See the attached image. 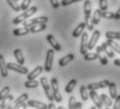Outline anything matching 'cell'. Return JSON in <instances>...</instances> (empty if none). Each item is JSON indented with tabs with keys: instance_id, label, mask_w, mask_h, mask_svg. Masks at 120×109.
<instances>
[{
	"instance_id": "6da1fadb",
	"label": "cell",
	"mask_w": 120,
	"mask_h": 109,
	"mask_svg": "<svg viewBox=\"0 0 120 109\" xmlns=\"http://www.w3.org/2000/svg\"><path fill=\"white\" fill-rule=\"evenodd\" d=\"M37 11H38V8H37V6H30V8H29L27 11H25L24 13L21 14V15H19L18 17H16L15 19H14L13 23L15 25H17V24H19V23L24 22L27 18H29L30 16H33L34 14H36Z\"/></svg>"
},
{
	"instance_id": "7a4b0ae2",
	"label": "cell",
	"mask_w": 120,
	"mask_h": 109,
	"mask_svg": "<svg viewBox=\"0 0 120 109\" xmlns=\"http://www.w3.org/2000/svg\"><path fill=\"white\" fill-rule=\"evenodd\" d=\"M50 87H51V90H52V94H53V98H54V101L56 103H61L63 98H62V94L60 92V88H59V82H57V79L53 77L51 78L50 80Z\"/></svg>"
},
{
	"instance_id": "3957f363",
	"label": "cell",
	"mask_w": 120,
	"mask_h": 109,
	"mask_svg": "<svg viewBox=\"0 0 120 109\" xmlns=\"http://www.w3.org/2000/svg\"><path fill=\"white\" fill-rule=\"evenodd\" d=\"M40 84L42 85L43 89H44V92L46 94V98L49 100L50 102H53L54 101V98H53V94H52V90H51V87H50L49 83H48L47 79L45 77H42L40 79Z\"/></svg>"
},
{
	"instance_id": "277c9868",
	"label": "cell",
	"mask_w": 120,
	"mask_h": 109,
	"mask_svg": "<svg viewBox=\"0 0 120 109\" xmlns=\"http://www.w3.org/2000/svg\"><path fill=\"white\" fill-rule=\"evenodd\" d=\"M54 59V50L52 48L47 50L46 52V58H45V65H44V70L46 73H50L52 69V63H53Z\"/></svg>"
},
{
	"instance_id": "5b68a950",
	"label": "cell",
	"mask_w": 120,
	"mask_h": 109,
	"mask_svg": "<svg viewBox=\"0 0 120 109\" xmlns=\"http://www.w3.org/2000/svg\"><path fill=\"white\" fill-rule=\"evenodd\" d=\"M47 22H48V17H46V16H40V17L34 18V19L28 20V21H24L23 22V26L29 28V27L37 25V24H47Z\"/></svg>"
},
{
	"instance_id": "8992f818",
	"label": "cell",
	"mask_w": 120,
	"mask_h": 109,
	"mask_svg": "<svg viewBox=\"0 0 120 109\" xmlns=\"http://www.w3.org/2000/svg\"><path fill=\"white\" fill-rule=\"evenodd\" d=\"M89 97L91 98V100L93 101V103L95 104V107L98 109H110V107L105 106V104L102 103V101L100 100V97L95 90H91L89 91Z\"/></svg>"
},
{
	"instance_id": "52a82bcc",
	"label": "cell",
	"mask_w": 120,
	"mask_h": 109,
	"mask_svg": "<svg viewBox=\"0 0 120 109\" xmlns=\"http://www.w3.org/2000/svg\"><path fill=\"white\" fill-rule=\"evenodd\" d=\"M6 66H8V69H11V70H14L16 73H22V75H27L28 73V69L25 66L20 65L18 63H13V62H8L6 63Z\"/></svg>"
},
{
	"instance_id": "ba28073f",
	"label": "cell",
	"mask_w": 120,
	"mask_h": 109,
	"mask_svg": "<svg viewBox=\"0 0 120 109\" xmlns=\"http://www.w3.org/2000/svg\"><path fill=\"white\" fill-rule=\"evenodd\" d=\"M110 81L109 80H102L100 81V82H96V83H90V84H88L87 89H89V91H91V90H97V89H102V88H105V87H109L110 85Z\"/></svg>"
},
{
	"instance_id": "9c48e42d",
	"label": "cell",
	"mask_w": 120,
	"mask_h": 109,
	"mask_svg": "<svg viewBox=\"0 0 120 109\" xmlns=\"http://www.w3.org/2000/svg\"><path fill=\"white\" fill-rule=\"evenodd\" d=\"M99 38H100V32L97 31V29H96V31H93L91 38L88 40V50H92L94 47H95Z\"/></svg>"
},
{
	"instance_id": "30bf717a",
	"label": "cell",
	"mask_w": 120,
	"mask_h": 109,
	"mask_svg": "<svg viewBox=\"0 0 120 109\" xmlns=\"http://www.w3.org/2000/svg\"><path fill=\"white\" fill-rule=\"evenodd\" d=\"M26 101H28V94L27 93H22L20 97H18L16 100H14L10 105H8V107L6 109H15L18 105H20V104L26 103Z\"/></svg>"
},
{
	"instance_id": "8fae6325",
	"label": "cell",
	"mask_w": 120,
	"mask_h": 109,
	"mask_svg": "<svg viewBox=\"0 0 120 109\" xmlns=\"http://www.w3.org/2000/svg\"><path fill=\"white\" fill-rule=\"evenodd\" d=\"M80 47H79V52L80 55L85 56L88 52V33L84 32L80 37Z\"/></svg>"
},
{
	"instance_id": "7c38bea8",
	"label": "cell",
	"mask_w": 120,
	"mask_h": 109,
	"mask_svg": "<svg viewBox=\"0 0 120 109\" xmlns=\"http://www.w3.org/2000/svg\"><path fill=\"white\" fill-rule=\"evenodd\" d=\"M46 40L50 44V46L52 47L53 50H56V52H61L62 50V46L60 45L57 40L53 37V35H47V36H46Z\"/></svg>"
},
{
	"instance_id": "4fadbf2b",
	"label": "cell",
	"mask_w": 120,
	"mask_h": 109,
	"mask_svg": "<svg viewBox=\"0 0 120 109\" xmlns=\"http://www.w3.org/2000/svg\"><path fill=\"white\" fill-rule=\"evenodd\" d=\"M96 54H97V59L101 63V65H107L108 64V58H107V56H105V52H103L101 45H99V46L96 47Z\"/></svg>"
},
{
	"instance_id": "5bb4252c",
	"label": "cell",
	"mask_w": 120,
	"mask_h": 109,
	"mask_svg": "<svg viewBox=\"0 0 120 109\" xmlns=\"http://www.w3.org/2000/svg\"><path fill=\"white\" fill-rule=\"evenodd\" d=\"M0 73H1L2 78H6L8 75V69L5 63V59H4L3 55L0 54Z\"/></svg>"
},
{
	"instance_id": "9a60e30c",
	"label": "cell",
	"mask_w": 120,
	"mask_h": 109,
	"mask_svg": "<svg viewBox=\"0 0 120 109\" xmlns=\"http://www.w3.org/2000/svg\"><path fill=\"white\" fill-rule=\"evenodd\" d=\"M27 106L37 109H47V105L43 102H39V101H34V100H28L27 101Z\"/></svg>"
},
{
	"instance_id": "2e32d148",
	"label": "cell",
	"mask_w": 120,
	"mask_h": 109,
	"mask_svg": "<svg viewBox=\"0 0 120 109\" xmlns=\"http://www.w3.org/2000/svg\"><path fill=\"white\" fill-rule=\"evenodd\" d=\"M43 70H44V67H42V66L36 67L33 71H30L29 73H27V80H34L37 77H39L41 73H42Z\"/></svg>"
},
{
	"instance_id": "e0dca14e",
	"label": "cell",
	"mask_w": 120,
	"mask_h": 109,
	"mask_svg": "<svg viewBox=\"0 0 120 109\" xmlns=\"http://www.w3.org/2000/svg\"><path fill=\"white\" fill-rule=\"evenodd\" d=\"M85 28H86V24H85V22L79 23V24L75 27L74 31H73L72 37H73V38H78V37H80V35H82V33H84V29Z\"/></svg>"
},
{
	"instance_id": "ac0fdd59",
	"label": "cell",
	"mask_w": 120,
	"mask_h": 109,
	"mask_svg": "<svg viewBox=\"0 0 120 109\" xmlns=\"http://www.w3.org/2000/svg\"><path fill=\"white\" fill-rule=\"evenodd\" d=\"M14 56H15L18 64H20V65H23V64H24V61H25L24 56H23V52L20 48H16V49L14 50Z\"/></svg>"
},
{
	"instance_id": "d6986e66",
	"label": "cell",
	"mask_w": 120,
	"mask_h": 109,
	"mask_svg": "<svg viewBox=\"0 0 120 109\" xmlns=\"http://www.w3.org/2000/svg\"><path fill=\"white\" fill-rule=\"evenodd\" d=\"M101 47H102V49H103V52H105V56H108L109 58H114L115 52L110 47L109 45H108L107 42H103L102 44H101Z\"/></svg>"
},
{
	"instance_id": "ffe728a7",
	"label": "cell",
	"mask_w": 120,
	"mask_h": 109,
	"mask_svg": "<svg viewBox=\"0 0 120 109\" xmlns=\"http://www.w3.org/2000/svg\"><path fill=\"white\" fill-rule=\"evenodd\" d=\"M73 59H74V55L73 54H68V55H66L65 57H63L61 60H60L59 64H60V66H65L68 63H70Z\"/></svg>"
},
{
	"instance_id": "44dd1931",
	"label": "cell",
	"mask_w": 120,
	"mask_h": 109,
	"mask_svg": "<svg viewBox=\"0 0 120 109\" xmlns=\"http://www.w3.org/2000/svg\"><path fill=\"white\" fill-rule=\"evenodd\" d=\"M105 38L109 40H120V32H105Z\"/></svg>"
},
{
	"instance_id": "7402d4cb",
	"label": "cell",
	"mask_w": 120,
	"mask_h": 109,
	"mask_svg": "<svg viewBox=\"0 0 120 109\" xmlns=\"http://www.w3.org/2000/svg\"><path fill=\"white\" fill-rule=\"evenodd\" d=\"M100 19H101V11L99 8H96L93 13V16H92V24L93 25L98 24Z\"/></svg>"
},
{
	"instance_id": "603a6c76",
	"label": "cell",
	"mask_w": 120,
	"mask_h": 109,
	"mask_svg": "<svg viewBox=\"0 0 120 109\" xmlns=\"http://www.w3.org/2000/svg\"><path fill=\"white\" fill-rule=\"evenodd\" d=\"M29 33H30V31H29L28 27L16 28V29H14V32H13L14 36H17V37H19V36H25V35H28Z\"/></svg>"
},
{
	"instance_id": "cb8c5ba5",
	"label": "cell",
	"mask_w": 120,
	"mask_h": 109,
	"mask_svg": "<svg viewBox=\"0 0 120 109\" xmlns=\"http://www.w3.org/2000/svg\"><path fill=\"white\" fill-rule=\"evenodd\" d=\"M46 28H47V24H37V25L29 27V31H30V33L36 34V33H39V32L45 31Z\"/></svg>"
},
{
	"instance_id": "d4e9b609",
	"label": "cell",
	"mask_w": 120,
	"mask_h": 109,
	"mask_svg": "<svg viewBox=\"0 0 120 109\" xmlns=\"http://www.w3.org/2000/svg\"><path fill=\"white\" fill-rule=\"evenodd\" d=\"M14 101V96L10 94L8 97H6L4 100L1 101V104H0V109H6L8 107V105Z\"/></svg>"
},
{
	"instance_id": "484cf974",
	"label": "cell",
	"mask_w": 120,
	"mask_h": 109,
	"mask_svg": "<svg viewBox=\"0 0 120 109\" xmlns=\"http://www.w3.org/2000/svg\"><path fill=\"white\" fill-rule=\"evenodd\" d=\"M109 91H110V97L111 99H116L117 98V86L114 82H111L110 85H109Z\"/></svg>"
},
{
	"instance_id": "4316f807",
	"label": "cell",
	"mask_w": 120,
	"mask_h": 109,
	"mask_svg": "<svg viewBox=\"0 0 120 109\" xmlns=\"http://www.w3.org/2000/svg\"><path fill=\"white\" fill-rule=\"evenodd\" d=\"M76 84H77L76 79H72V80L69 81V83L66 85V87H65V91L67 92V93H71V92L73 91V89H74V87L76 86Z\"/></svg>"
},
{
	"instance_id": "83f0119b",
	"label": "cell",
	"mask_w": 120,
	"mask_h": 109,
	"mask_svg": "<svg viewBox=\"0 0 120 109\" xmlns=\"http://www.w3.org/2000/svg\"><path fill=\"white\" fill-rule=\"evenodd\" d=\"M105 42L108 43V45L110 46L111 48H112L113 50H114L115 52H118V54L120 55V45L117 42H115L114 40H109V39H108L107 41H105Z\"/></svg>"
},
{
	"instance_id": "f1b7e54d",
	"label": "cell",
	"mask_w": 120,
	"mask_h": 109,
	"mask_svg": "<svg viewBox=\"0 0 120 109\" xmlns=\"http://www.w3.org/2000/svg\"><path fill=\"white\" fill-rule=\"evenodd\" d=\"M84 13H85V17L86 16H91L92 13V4L90 0H86L84 3Z\"/></svg>"
},
{
	"instance_id": "f546056e",
	"label": "cell",
	"mask_w": 120,
	"mask_h": 109,
	"mask_svg": "<svg viewBox=\"0 0 120 109\" xmlns=\"http://www.w3.org/2000/svg\"><path fill=\"white\" fill-rule=\"evenodd\" d=\"M79 94L82 101H88L89 99V91H88L86 86H80L79 88Z\"/></svg>"
},
{
	"instance_id": "4dcf8cb0",
	"label": "cell",
	"mask_w": 120,
	"mask_h": 109,
	"mask_svg": "<svg viewBox=\"0 0 120 109\" xmlns=\"http://www.w3.org/2000/svg\"><path fill=\"white\" fill-rule=\"evenodd\" d=\"M99 97H100V100L102 101V103L105 104V106L110 107V106H112V105H113V101H112V99H111L110 97H108L105 93H101Z\"/></svg>"
},
{
	"instance_id": "1f68e13d",
	"label": "cell",
	"mask_w": 120,
	"mask_h": 109,
	"mask_svg": "<svg viewBox=\"0 0 120 109\" xmlns=\"http://www.w3.org/2000/svg\"><path fill=\"white\" fill-rule=\"evenodd\" d=\"M6 2H8V4L15 12H20V11H21V8H20V5L18 4V1H16V0H6Z\"/></svg>"
},
{
	"instance_id": "d6a6232c",
	"label": "cell",
	"mask_w": 120,
	"mask_h": 109,
	"mask_svg": "<svg viewBox=\"0 0 120 109\" xmlns=\"http://www.w3.org/2000/svg\"><path fill=\"white\" fill-rule=\"evenodd\" d=\"M10 91H11V88L8 86H5L4 88H2V90L0 91V101L4 100L6 97L10 96Z\"/></svg>"
},
{
	"instance_id": "836d02e7",
	"label": "cell",
	"mask_w": 120,
	"mask_h": 109,
	"mask_svg": "<svg viewBox=\"0 0 120 109\" xmlns=\"http://www.w3.org/2000/svg\"><path fill=\"white\" fill-rule=\"evenodd\" d=\"M24 86L26 88H37L39 86V82L36 80H27L24 83Z\"/></svg>"
},
{
	"instance_id": "e575fe53",
	"label": "cell",
	"mask_w": 120,
	"mask_h": 109,
	"mask_svg": "<svg viewBox=\"0 0 120 109\" xmlns=\"http://www.w3.org/2000/svg\"><path fill=\"white\" fill-rule=\"evenodd\" d=\"M84 59L86 61H94V60L97 59V54L96 52H87L84 56Z\"/></svg>"
},
{
	"instance_id": "d590c367",
	"label": "cell",
	"mask_w": 120,
	"mask_h": 109,
	"mask_svg": "<svg viewBox=\"0 0 120 109\" xmlns=\"http://www.w3.org/2000/svg\"><path fill=\"white\" fill-rule=\"evenodd\" d=\"M101 18H105V19H115V13L113 12H101Z\"/></svg>"
},
{
	"instance_id": "8d00e7d4",
	"label": "cell",
	"mask_w": 120,
	"mask_h": 109,
	"mask_svg": "<svg viewBox=\"0 0 120 109\" xmlns=\"http://www.w3.org/2000/svg\"><path fill=\"white\" fill-rule=\"evenodd\" d=\"M31 3V0H23L21 5H20V8H21V11H27L29 8V5H30Z\"/></svg>"
},
{
	"instance_id": "74e56055",
	"label": "cell",
	"mask_w": 120,
	"mask_h": 109,
	"mask_svg": "<svg viewBox=\"0 0 120 109\" xmlns=\"http://www.w3.org/2000/svg\"><path fill=\"white\" fill-rule=\"evenodd\" d=\"M76 98H75V96H71L70 98H69V102H68V108L69 109H73L75 106V104H76Z\"/></svg>"
},
{
	"instance_id": "f35d334b",
	"label": "cell",
	"mask_w": 120,
	"mask_h": 109,
	"mask_svg": "<svg viewBox=\"0 0 120 109\" xmlns=\"http://www.w3.org/2000/svg\"><path fill=\"white\" fill-rule=\"evenodd\" d=\"M99 10L101 12L108 10V0H99Z\"/></svg>"
},
{
	"instance_id": "ab89813d",
	"label": "cell",
	"mask_w": 120,
	"mask_h": 109,
	"mask_svg": "<svg viewBox=\"0 0 120 109\" xmlns=\"http://www.w3.org/2000/svg\"><path fill=\"white\" fill-rule=\"evenodd\" d=\"M79 1H86V0H62L61 4L62 6H67V5H70L72 3H75V2H79Z\"/></svg>"
},
{
	"instance_id": "60d3db41",
	"label": "cell",
	"mask_w": 120,
	"mask_h": 109,
	"mask_svg": "<svg viewBox=\"0 0 120 109\" xmlns=\"http://www.w3.org/2000/svg\"><path fill=\"white\" fill-rule=\"evenodd\" d=\"M113 109H120V94L115 99V102L113 104Z\"/></svg>"
},
{
	"instance_id": "b9f144b4",
	"label": "cell",
	"mask_w": 120,
	"mask_h": 109,
	"mask_svg": "<svg viewBox=\"0 0 120 109\" xmlns=\"http://www.w3.org/2000/svg\"><path fill=\"white\" fill-rule=\"evenodd\" d=\"M50 1V3H51V5H52V8H57L61 4H60V2L57 1V0H49Z\"/></svg>"
},
{
	"instance_id": "7bdbcfd3",
	"label": "cell",
	"mask_w": 120,
	"mask_h": 109,
	"mask_svg": "<svg viewBox=\"0 0 120 109\" xmlns=\"http://www.w3.org/2000/svg\"><path fill=\"white\" fill-rule=\"evenodd\" d=\"M26 108H27V103H22L20 105H18L15 109H26Z\"/></svg>"
},
{
	"instance_id": "ee69618b",
	"label": "cell",
	"mask_w": 120,
	"mask_h": 109,
	"mask_svg": "<svg viewBox=\"0 0 120 109\" xmlns=\"http://www.w3.org/2000/svg\"><path fill=\"white\" fill-rule=\"evenodd\" d=\"M119 19H120V6L116 13H115V20H119Z\"/></svg>"
},
{
	"instance_id": "f6af8a7d",
	"label": "cell",
	"mask_w": 120,
	"mask_h": 109,
	"mask_svg": "<svg viewBox=\"0 0 120 109\" xmlns=\"http://www.w3.org/2000/svg\"><path fill=\"white\" fill-rule=\"evenodd\" d=\"M82 102H77V103L75 104V106H74L73 109H82Z\"/></svg>"
},
{
	"instance_id": "bcb514c9",
	"label": "cell",
	"mask_w": 120,
	"mask_h": 109,
	"mask_svg": "<svg viewBox=\"0 0 120 109\" xmlns=\"http://www.w3.org/2000/svg\"><path fill=\"white\" fill-rule=\"evenodd\" d=\"M47 109H57V108L55 107V105L52 103V102H50V103L47 105Z\"/></svg>"
},
{
	"instance_id": "7dc6e473",
	"label": "cell",
	"mask_w": 120,
	"mask_h": 109,
	"mask_svg": "<svg viewBox=\"0 0 120 109\" xmlns=\"http://www.w3.org/2000/svg\"><path fill=\"white\" fill-rule=\"evenodd\" d=\"M114 65H116V66H120V59H116V60H114Z\"/></svg>"
},
{
	"instance_id": "c3c4849f",
	"label": "cell",
	"mask_w": 120,
	"mask_h": 109,
	"mask_svg": "<svg viewBox=\"0 0 120 109\" xmlns=\"http://www.w3.org/2000/svg\"><path fill=\"white\" fill-rule=\"evenodd\" d=\"M57 109H66V108L63 107V106H59V107H57Z\"/></svg>"
},
{
	"instance_id": "681fc988",
	"label": "cell",
	"mask_w": 120,
	"mask_h": 109,
	"mask_svg": "<svg viewBox=\"0 0 120 109\" xmlns=\"http://www.w3.org/2000/svg\"><path fill=\"white\" fill-rule=\"evenodd\" d=\"M90 109H97V108H96V107H95V106H92V107H91V108H90Z\"/></svg>"
},
{
	"instance_id": "f907efd6",
	"label": "cell",
	"mask_w": 120,
	"mask_h": 109,
	"mask_svg": "<svg viewBox=\"0 0 120 109\" xmlns=\"http://www.w3.org/2000/svg\"><path fill=\"white\" fill-rule=\"evenodd\" d=\"M16 1H18V0H16Z\"/></svg>"
}]
</instances>
